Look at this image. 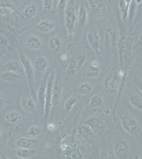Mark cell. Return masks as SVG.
<instances>
[{"label":"cell","instance_id":"6da1fadb","mask_svg":"<svg viewBox=\"0 0 142 159\" xmlns=\"http://www.w3.org/2000/svg\"><path fill=\"white\" fill-rule=\"evenodd\" d=\"M19 56L22 66L24 68L25 76L27 78V82L28 84L29 90L31 97L35 100L36 96V89H35V80H34V66L30 61V60L27 57L24 52L20 48L18 49Z\"/></svg>","mask_w":142,"mask_h":159},{"label":"cell","instance_id":"7a4b0ae2","mask_svg":"<svg viewBox=\"0 0 142 159\" xmlns=\"http://www.w3.org/2000/svg\"><path fill=\"white\" fill-rule=\"evenodd\" d=\"M77 22L76 0H70L67 5L64 18L65 28L70 36L71 37L73 34Z\"/></svg>","mask_w":142,"mask_h":159},{"label":"cell","instance_id":"3957f363","mask_svg":"<svg viewBox=\"0 0 142 159\" xmlns=\"http://www.w3.org/2000/svg\"><path fill=\"white\" fill-rule=\"evenodd\" d=\"M63 92V80L61 68H57L52 88V108L56 109L61 102L62 95Z\"/></svg>","mask_w":142,"mask_h":159},{"label":"cell","instance_id":"277c9868","mask_svg":"<svg viewBox=\"0 0 142 159\" xmlns=\"http://www.w3.org/2000/svg\"><path fill=\"white\" fill-rule=\"evenodd\" d=\"M122 78L119 73H112L108 75L103 80V88L106 93L109 96L118 94L121 89Z\"/></svg>","mask_w":142,"mask_h":159},{"label":"cell","instance_id":"5b68a950","mask_svg":"<svg viewBox=\"0 0 142 159\" xmlns=\"http://www.w3.org/2000/svg\"><path fill=\"white\" fill-rule=\"evenodd\" d=\"M54 78L55 75L54 72H53L48 74L47 78V86L45 94V109L43 116L46 122H47L48 119L49 117L50 116L51 109L52 108V88Z\"/></svg>","mask_w":142,"mask_h":159},{"label":"cell","instance_id":"8992f818","mask_svg":"<svg viewBox=\"0 0 142 159\" xmlns=\"http://www.w3.org/2000/svg\"><path fill=\"white\" fill-rule=\"evenodd\" d=\"M91 12L97 19L104 18L108 12L107 4L104 0H86Z\"/></svg>","mask_w":142,"mask_h":159},{"label":"cell","instance_id":"52a82bcc","mask_svg":"<svg viewBox=\"0 0 142 159\" xmlns=\"http://www.w3.org/2000/svg\"><path fill=\"white\" fill-rule=\"evenodd\" d=\"M121 126L124 130L130 135H135L140 132V126L133 118L128 116H122L120 118Z\"/></svg>","mask_w":142,"mask_h":159},{"label":"cell","instance_id":"ba28073f","mask_svg":"<svg viewBox=\"0 0 142 159\" xmlns=\"http://www.w3.org/2000/svg\"><path fill=\"white\" fill-rule=\"evenodd\" d=\"M56 27V24L52 20L43 18L42 20L37 22L34 26V29L40 34H48L54 31Z\"/></svg>","mask_w":142,"mask_h":159},{"label":"cell","instance_id":"9c48e42d","mask_svg":"<svg viewBox=\"0 0 142 159\" xmlns=\"http://www.w3.org/2000/svg\"><path fill=\"white\" fill-rule=\"evenodd\" d=\"M113 151L117 158L126 159L130 154V147L125 140L118 139L115 143Z\"/></svg>","mask_w":142,"mask_h":159},{"label":"cell","instance_id":"30bf717a","mask_svg":"<svg viewBox=\"0 0 142 159\" xmlns=\"http://www.w3.org/2000/svg\"><path fill=\"white\" fill-rule=\"evenodd\" d=\"M87 40L91 49L96 54L100 52V37L96 31L90 30L87 33Z\"/></svg>","mask_w":142,"mask_h":159},{"label":"cell","instance_id":"8fae6325","mask_svg":"<svg viewBox=\"0 0 142 159\" xmlns=\"http://www.w3.org/2000/svg\"><path fill=\"white\" fill-rule=\"evenodd\" d=\"M43 43L42 39L35 34H29L25 40V47L31 51H39L43 47Z\"/></svg>","mask_w":142,"mask_h":159},{"label":"cell","instance_id":"7c38bea8","mask_svg":"<svg viewBox=\"0 0 142 159\" xmlns=\"http://www.w3.org/2000/svg\"><path fill=\"white\" fill-rule=\"evenodd\" d=\"M119 34L113 28H108L105 34V39L107 47L115 49L118 47Z\"/></svg>","mask_w":142,"mask_h":159},{"label":"cell","instance_id":"4fadbf2b","mask_svg":"<svg viewBox=\"0 0 142 159\" xmlns=\"http://www.w3.org/2000/svg\"><path fill=\"white\" fill-rule=\"evenodd\" d=\"M48 76V74L47 75L46 77H45V79H44L41 85H40V87L38 88L37 93L36 94L38 107L39 108L40 111L43 116H44V109H45V94H46V90Z\"/></svg>","mask_w":142,"mask_h":159},{"label":"cell","instance_id":"5bb4252c","mask_svg":"<svg viewBox=\"0 0 142 159\" xmlns=\"http://www.w3.org/2000/svg\"><path fill=\"white\" fill-rule=\"evenodd\" d=\"M48 47L51 52L54 53L61 52L63 48V42L58 34L51 35L48 39Z\"/></svg>","mask_w":142,"mask_h":159},{"label":"cell","instance_id":"9a60e30c","mask_svg":"<svg viewBox=\"0 0 142 159\" xmlns=\"http://www.w3.org/2000/svg\"><path fill=\"white\" fill-rule=\"evenodd\" d=\"M89 19L88 12L83 4L80 6L77 14V23L79 29L85 27L88 23Z\"/></svg>","mask_w":142,"mask_h":159},{"label":"cell","instance_id":"2e32d148","mask_svg":"<svg viewBox=\"0 0 142 159\" xmlns=\"http://www.w3.org/2000/svg\"><path fill=\"white\" fill-rule=\"evenodd\" d=\"M100 74V65L97 60H94L89 65L85 73V76L89 79L97 78Z\"/></svg>","mask_w":142,"mask_h":159},{"label":"cell","instance_id":"e0dca14e","mask_svg":"<svg viewBox=\"0 0 142 159\" xmlns=\"http://www.w3.org/2000/svg\"><path fill=\"white\" fill-rule=\"evenodd\" d=\"M38 12V7L36 3L27 5L22 12V16L27 19H33L35 18Z\"/></svg>","mask_w":142,"mask_h":159},{"label":"cell","instance_id":"ac0fdd59","mask_svg":"<svg viewBox=\"0 0 142 159\" xmlns=\"http://www.w3.org/2000/svg\"><path fill=\"white\" fill-rule=\"evenodd\" d=\"M137 5L138 4L137 3L136 0H132L131 3L130 4L127 16L128 27L130 30H131L134 26L135 15L136 13Z\"/></svg>","mask_w":142,"mask_h":159},{"label":"cell","instance_id":"d6986e66","mask_svg":"<svg viewBox=\"0 0 142 159\" xmlns=\"http://www.w3.org/2000/svg\"><path fill=\"white\" fill-rule=\"evenodd\" d=\"M20 105L24 110L32 111L36 109L34 100L32 97L23 96L20 99Z\"/></svg>","mask_w":142,"mask_h":159},{"label":"cell","instance_id":"ffe728a7","mask_svg":"<svg viewBox=\"0 0 142 159\" xmlns=\"http://www.w3.org/2000/svg\"><path fill=\"white\" fill-rule=\"evenodd\" d=\"M36 143L34 139L21 137L16 140V145L18 148H32Z\"/></svg>","mask_w":142,"mask_h":159},{"label":"cell","instance_id":"44dd1931","mask_svg":"<svg viewBox=\"0 0 142 159\" xmlns=\"http://www.w3.org/2000/svg\"><path fill=\"white\" fill-rule=\"evenodd\" d=\"M132 0H119L118 9L123 21L127 19L128 12Z\"/></svg>","mask_w":142,"mask_h":159},{"label":"cell","instance_id":"7402d4cb","mask_svg":"<svg viewBox=\"0 0 142 159\" xmlns=\"http://www.w3.org/2000/svg\"><path fill=\"white\" fill-rule=\"evenodd\" d=\"M37 153V151L32 148H18L16 151V157L21 159H29L33 157Z\"/></svg>","mask_w":142,"mask_h":159},{"label":"cell","instance_id":"603a6c76","mask_svg":"<svg viewBox=\"0 0 142 159\" xmlns=\"http://www.w3.org/2000/svg\"><path fill=\"white\" fill-rule=\"evenodd\" d=\"M22 118V117L21 114L16 111H10L5 115L6 121L11 124H16L20 121Z\"/></svg>","mask_w":142,"mask_h":159},{"label":"cell","instance_id":"cb8c5ba5","mask_svg":"<svg viewBox=\"0 0 142 159\" xmlns=\"http://www.w3.org/2000/svg\"><path fill=\"white\" fill-rule=\"evenodd\" d=\"M48 66V61L44 56H39L36 58L34 67L39 72H43Z\"/></svg>","mask_w":142,"mask_h":159},{"label":"cell","instance_id":"d4e9b609","mask_svg":"<svg viewBox=\"0 0 142 159\" xmlns=\"http://www.w3.org/2000/svg\"><path fill=\"white\" fill-rule=\"evenodd\" d=\"M93 89V86L91 83L88 82L83 83L78 87L77 93L81 96H87L92 92Z\"/></svg>","mask_w":142,"mask_h":159},{"label":"cell","instance_id":"484cf974","mask_svg":"<svg viewBox=\"0 0 142 159\" xmlns=\"http://www.w3.org/2000/svg\"><path fill=\"white\" fill-rule=\"evenodd\" d=\"M68 2V0H59L58 3L55 10L57 11L58 16H59V18L61 21H64L65 10Z\"/></svg>","mask_w":142,"mask_h":159},{"label":"cell","instance_id":"4316f807","mask_svg":"<svg viewBox=\"0 0 142 159\" xmlns=\"http://www.w3.org/2000/svg\"><path fill=\"white\" fill-rule=\"evenodd\" d=\"M53 9L54 0H43V16H48Z\"/></svg>","mask_w":142,"mask_h":159},{"label":"cell","instance_id":"83f0119b","mask_svg":"<svg viewBox=\"0 0 142 159\" xmlns=\"http://www.w3.org/2000/svg\"><path fill=\"white\" fill-rule=\"evenodd\" d=\"M2 79L8 82H16L19 78V75L17 73L7 71L2 73L1 75Z\"/></svg>","mask_w":142,"mask_h":159},{"label":"cell","instance_id":"f1b7e54d","mask_svg":"<svg viewBox=\"0 0 142 159\" xmlns=\"http://www.w3.org/2000/svg\"><path fill=\"white\" fill-rule=\"evenodd\" d=\"M4 66L7 71L13 72H18L20 70L21 65L18 61H11L6 63L4 64Z\"/></svg>","mask_w":142,"mask_h":159},{"label":"cell","instance_id":"f546056e","mask_svg":"<svg viewBox=\"0 0 142 159\" xmlns=\"http://www.w3.org/2000/svg\"><path fill=\"white\" fill-rule=\"evenodd\" d=\"M133 38V49L139 52L142 51V33L132 36Z\"/></svg>","mask_w":142,"mask_h":159},{"label":"cell","instance_id":"4dcf8cb0","mask_svg":"<svg viewBox=\"0 0 142 159\" xmlns=\"http://www.w3.org/2000/svg\"><path fill=\"white\" fill-rule=\"evenodd\" d=\"M89 103L92 107L97 108L103 105V100L100 94H94L90 98Z\"/></svg>","mask_w":142,"mask_h":159},{"label":"cell","instance_id":"1f68e13d","mask_svg":"<svg viewBox=\"0 0 142 159\" xmlns=\"http://www.w3.org/2000/svg\"><path fill=\"white\" fill-rule=\"evenodd\" d=\"M77 70L76 58H72L67 68V73L68 77L70 78L74 75L77 72Z\"/></svg>","mask_w":142,"mask_h":159},{"label":"cell","instance_id":"d6a6232c","mask_svg":"<svg viewBox=\"0 0 142 159\" xmlns=\"http://www.w3.org/2000/svg\"><path fill=\"white\" fill-rule=\"evenodd\" d=\"M130 104L132 107L137 110H142V101L138 96H133L129 100Z\"/></svg>","mask_w":142,"mask_h":159},{"label":"cell","instance_id":"836d02e7","mask_svg":"<svg viewBox=\"0 0 142 159\" xmlns=\"http://www.w3.org/2000/svg\"><path fill=\"white\" fill-rule=\"evenodd\" d=\"M42 133H43V130L42 129L37 125L31 126L28 130V134L31 137H34V138L41 135Z\"/></svg>","mask_w":142,"mask_h":159},{"label":"cell","instance_id":"e575fe53","mask_svg":"<svg viewBox=\"0 0 142 159\" xmlns=\"http://www.w3.org/2000/svg\"><path fill=\"white\" fill-rule=\"evenodd\" d=\"M76 102H77V99L75 97H71L68 98L65 102V105H64V108L66 111L67 112L70 111L73 108L75 105L76 104Z\"/></svg>","mask_w":142,"mask_h":159},{"label":"cell","instance_id":"d590c367","mask_svg":"<svg viewBox=\"0 0 142 159\" xmlns=\"http://www.w3.org/2000/svg\"><path fill=\"white\" fill-rule=\"evenodd\" d=\"M76 66L77 70H79L82 69L83 65H85L86 61V56L85 55L83 54H79L76 57Z\"/></svg>","mask_w":142,"mask_h":159},{"label":"cell","instance_id":"8d00e7d4","mask_svg":"<svg viewBox=\"0 0 142 159\" xmlns=\"http://www.w3.org/2000/svg\"><path fill=\"white\" fill-rule=\"evenodd\" d=\"M80 134L82 135L85 137H86L91 134L92 132V128L90 126V125L86 124V125L81 127V128L80 129Z\"/></svg>","mask_w":142,"mask_h":159},{"label":"cell","instance_id":"74e56055","mask_svg":"<svg viewBox=\"0 0 142 159\" xmlns=\"http://www.w3.org/2000/svg\"><path fill=\"white\" fill-rule=\"evenodd\" d=\"M99 156L100 159H109L110 153L108 150L104 148H100L99 149Z\"/></svg>","mask_w":142,"mask_h":159},{"label":"cell","instance_id":"f35d334b","mask_svg":"<svg viewBox=\"0 0 142 159\" xmlns=\"http://www.w3.org/2000/svg\"><path fill=\"white\" fill-rule=\"evenodd\" d=\"M7 39L0 34V54L5 51L6 47H7Z\"/></svg>","mask_w":142,"mask_h":159},{"label":"cell","instance_id":"ab89813d","mask_svg":"<svg viewBox=\"0 0 142 159\" xmlns=\"http://www.w3.org/2000/svg\"><path fill=\"white\" fill-rule=\"evenodd\" d=\"M55 128H56V126H55V125L54 124V123H50L47 125V129H48L49 130H51V131L55 130Z\"/></svg>","mask_w":142,"mask_h":159},{"label":"cell","instance_id":"60d3db41","mask_svg":"<svg viewBox=\"0 0 142 159\" xmlns=\"http://www.w3.org/2000/svg\"><path fill=\"white\" fill-rule=\"evenodd\" d=\"M138 88H139L140 92L142 94V79H141L140 82H139V85H138Z\"/></svg>","mask_w":142,"mask_h":159},{"label":"cell","instance_id":"b9f144b4","mask_svg":"<svg viewBox=\"0 0 142 159\" xmlns=\"http://www.w3.org/2000/svg\"><path fill=\"white\" fill-rule=\"evenodd\" d=\"M4 105L3 100L2 99V96L0 94V108L3 107Z\"/></svg>","mask_w":142,"mask_h":159},{"label":"cell","instance_id":"7bdbcfd3","mask_svg":"<svg viewBox=\"0 0 142 159\" xmlns=\"http://www.w3.org/2000/svg\"><path fill=\"white\" fill-rule=\"evenodd\" d=\"M59 0H54V9L56 10Z\"/></svg>","mask_w":142,"mask_h":159},{"label":"cell","instance_id":"ee69618b","mask_svg":"<svg viewBox=\"0 0 142 159\" xmlns=\"http://www.w3.org/2000/svg\"><path fill=\"white\" fill-rule=\"evenodd\" d=\"M62 60H64V61L66 60L67 59V54H66L62 55Z\"/></svg>","mask_w":142,"mask_h":159},{"label":"cell","instance_id":"f6af8a7d","mask_svg":"<svg viewBox=\"0 0 142 159\" xmlns=\"http://www.w3.org/2000/svg\"><path fill=\"white\" fill-rule=\"evenodd\" d=\"M1 134H2V129H1V128L0 127V136L1 135Z\"/></svg>","mask_w":142,"mask_h":159},{"label":"cell","instance_id":"bcb514c9","mask_svg":"<svg viewBox=\"0 0 142 159\" xmlns=\"http://www.w3.org/2000/svg\"></svg>","mask_w":142,"mask_h":159}]
</instances>
